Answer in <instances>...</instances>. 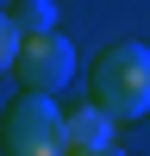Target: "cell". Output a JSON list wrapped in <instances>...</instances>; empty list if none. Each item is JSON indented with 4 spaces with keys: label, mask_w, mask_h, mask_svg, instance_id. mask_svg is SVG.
I'll return each mask as SVG.
<instances>
[{
    "label": "cell",
    "mask_w": 150,
    "mask_h": 156,
    "mask_svg": "<svg viewBox=\"0 0 150 156\" xmlns=\"http://www.w3.org/2000/svg\"><path fill=\"white\" fill-rule=\"evenodd\" d=\"M88 100L119 125L144 119L150 112V44H138V37L106 44L94 56V69H88Z\"/></svg>",
    "instance_id": "6da1fadb"
},
{
    "label": "cell",
    "mask_w": 150,
    "mask_h": 156,
    "mask_svg": "<svg viewBox=\"0 0 150 156\" xmlns=\"http://www.w3.org/2000/svg\"><path fill=\"white\" fill-rule=\"evenodd\" d=\"M0 156H69L56 94H19L0 112Z\"/></svg>",
    "instance_id": "7a4b0ae2"
},
{
    "label": "cell",
    "mask_w": 150,
    "mask_h": 156,
    "mask_svg": "<svg viewBox=\"0 0 150 156\" xmlns=\"http://www.w3.org/2000/svg\"><path fill=\"white\" fill-rule=\"evenodd\" d=\"M12 81H19V94H62L75 81V44L62 31H19Z\"/></svg>",
    "instance_id": "3957f363"
},
{
    "label": "cell",
    "mask_w": 150,
    "mask_h": 156,
    "mask_svg": "<svg viewBox=\"0 0 150 156\" xmlns=\"http://www.w3.org/2000/svg\"><path fill=\"white\" fill-rule=\"evenodd\" d=\"M62 137H69V150H100V144H119V119H106V112L88 100V106L62 112Z\"/></svg>",
    "instance_id": "277c9868"
},
{
    "label": "cell",
    "mask_w": 150,
    "mask_h": 156,
    "mask_svg": "<svg viewBox=\"0 0 150 156\" xmlns=\"http://www.w3.org/2000/svg\"><path fill=\"white\" fill-rule=\"evenodd\" d=\"M12 25L19 31H56V0H19L12 6Z\"/></svg>",
    "instance_id": "5b68a950"
},
{
    "label": "cell",
    "mask_w": 150,
    "mask_h": 156,
    "mask_svg": "<svg viewBox=\"0 0 150 156\" xmlns=\"http://www.w3.org/2000/svg\"><path fill=\"white\" fill-rule=\"evenodd\" d=\"M12 56H19V25L12 12H0V75H12Z\"/></svg>",
    "instance_id": "8992f818"
},
{
    "label": "cell",
    "mask_w": 150,
    "mask_h": 156,
    "mask_svg": "<svg viewBox=\"0 0 150 156\" xmlns=\"http://www.w3.org/2000/svg\"><path fill=\"white\" fill-rule=\"evenodd\" d=\"M69 156H125L119 144H100V150H69Z\"/></svg>",
    "instance_id": "52a82bcc"
}]
</instances>
